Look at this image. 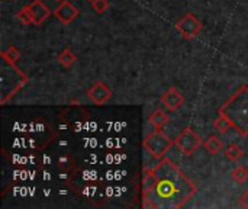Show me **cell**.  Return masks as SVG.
I'll return each instance as SVG.
<instances>
[{
	"label": "cell",
	"instance_id": "9c48e42d",
	"mask_svg": "<svg viewBox=\"0 0 248 209\" xmlns=\"http://www.w3.org/2000/svg\"><path fill=\"white\" fill-rule=\"evenodd\" d=\"M28 7H29L31 16H32V22L36 26L42 25L49 17V15H51L49 7L44 1H41V0H32V3L28 4Z\"/></svg>",
	"mask_w": 248,
	"mask_h": 209
},
{
	"label": "cell",
	"instance_id": "8992f818",
	"mask_svg": "<svg viewBox=\"0 0 248 209\" xmlns=\"http://www.w3.org/2000/svg\"><path fill=\"white\" fill-rule=\"evenodd\" d=\"M87 97L97 106L108 103L112 99V90L103 81H96L87 92Z\"/></svg>",
	"mask_w": 248,
	"mask_h": 209
},
{
	"label": "cell",
	"instance_id": "52a82bcc",
	"mask_svg": "<svg viewBox=\"0 0 248 209\" xmlns=\"http://www.w3.org/2000/svg\"><path fill=\"white\" fill-rule=\"evenodd\" d=\"M78 9L73 4V3H70V1H61L60 4H58V7L54 10V16L62 23V25H70L74 19H77V16H78Z\"/></svg>",
	"mask_w": 248,
	"mask_h": 209
},
{
	"label": "cell",
	"instance_id": "7a4b0ae2",
	"mask_svg": "<svg viewBox=\"0 0 248 209\" xmlns=\"http://www.w3.org/2000/svg\"><path fill=\"white\" fill-rule=\"evenodd\" d=\"M225 116L232 128L243 137H248V84L241 86L218 111Z\"/></svg>",
	"mask_w": 248,
	"mask_h": 209
},
{
	"label": "cell",
	"instance_id": "44dd1931",
	"mask_svg": "<svg viewBox=\"0 0 248 209\" xmlns=\"http://www.w3.org/2000/svg\"><path fill=\"white\" fill-rule=\"evenodd\" d=\"M55 1H62V0H55Z\"/></svg>",
	"mask_w": 248,
	"mask_h": 209
},
{
	"label": "cell",
	"instance_id": "3957f363",
	"mask_svg": "<svg viewBox=\"0 0 248 209\" xmlns=\"http://www.w3.org/2000/svg\"><path fill=\"white\" fill-rule=\"evenodd\" d=\"M173 141L161 131V129H155L154 132H151L145 140H144V150L154 157L155 160H161L164 159V156L169 153V150L173 147Z\"/></svg>",
	"mask_w": 248,
	"mask_h": 209
},
{
	"label": "cell",
	"instance_id": "8fae6325",
	"mask_svg": "<svg viewBox=\"0 0 248 209\" xmlns=\"http://www.w3.org/2000/svg\"><path fill=\"white\" fill-rule=\"evenodd\" d=\"M150 124L155 128V129H161L164 125H167L169 122H170V116L166 113V112H163L161 109H157V111H154L153 113H151V116H150Z\"/></svg>",
	"mask_w": 248,
	"mask_h": 209
},
{
	"label": "cell",
	"instance_id": "d6986e66",
	"mask_svg": "<svg viewBox=\"0 0 248 209\" xmlns=\"http://www.w3.org/2000/svg\"><path fill=\"white\" fill-rule=\"evenodd\" d=\"M90 4H92L93 10H94L97 15L105 13V12L109 9V6H110V3H109L108 0H93V1H90Z\"/></svg>",
	"mask_w": 248,
	"mask_h": 209
},
{
	"label": "cell",
	"instance_id": "5b68a950",
	"mask_svg": "<svg viewBox=\"0 0 248 209\" xmlns=\"http://www.w3.org/2000/svg\"><path fill=\"white\" fill-rule=\"evenodd\" d=\"M176 29L179 31V33L186 38V39H195L203 29L202 22L193 15V13H187L186 16H183L177 23H176Z\"/></svg>",
	"mask_w": 248,
	"mask_h": 209
},
{
	"label": "cell",
	"instance_id": "4fadbf2b",
	"mask_svg": "<svg viewBox=\"0 0 248 209\" xmlns=\"http://www.w3.org/2000/svg\"><path fill=\"white\" fill-rule=\"evenodd\" d=\"M57 60H58V63L62 65V67H65V68H70L74 63H76V55H74V52L73 51H70L68 48H64L60 54H58V57H57Z\"/></svg>",
	"mask_w": 248,
	"mask_h": 209
},
{
	"label": "cell",
	"instance_id": "e0dca14e",
	"mask_svg": "<svg viewBox=\"0 0 248 209\" xmlns=\"http://www.w3.org/2000/svg\"><path fill=\"white\" fill-rule=\"evenodd\" d=\"M0 57L7 60V61H10V63H13V64H16V61L20 58V52H19V49L16 47H9L7 49L1 51Z\"/></svg>",
	"mask_w": 248,
	"mask_h": 209
},
{
	"label": "cell",
	"instance_id": "5bb4252c",
	"mask_svg": "<svg viewBox=\"0 0 248 209\" xmlns=\"http://www.w3.org/2000/svg\"><path fill=\"white\" fill-rule=\"evenodd\" d=\"M231 177H232L237 183H246L248 180V169L246 166H237V167L231 172Z\"/></svg>",
	"mask_w": 248,
	"mask_h": 209
},
{
	"label": "cell",
	"instance_id": "2e32d148",
	"mask_svg": "<svg viewBox=\"0 0 248 209\" xmlns=\"http://www.w3.org/2000/svg\"><path fill=\"white\" fill-rule=\"evenodd\" d=\"M225 156L231 160V161H237L244 156L243 148L238 144H231L227 150H225Z\"/></svg>",
	"mask_w": 248,
	"mask_h": 209
},
{
	"label": "cell",
	"instance_id": "277c9868",
	"mask_svg": "<svg viewBox=\"0 0 248 209\" xmlns=\"http://www.w3.org/2000/svg\"><path fill=\"white\" fill-rule=\"evenodd\" d=\"M203 144L202 138L192 129L186 128L182 131V134L174 140V145L180 150L182 154L185 156H192L198 148H201Z\"/></svg>",
	"mask_w": 248,
	"mask_h": 209
},
{
	"label": "cell",
	"instance_id": "7c38bea8",
	"mask_svg": "<svg viewBox=\"0 0 248 209\" xmlns=\"http://www.w3.org/2000/svg\"><path fill=\"white\" fill-rule=\"evenodd\" d=\"M203 147L206 148V151L209 153V154H212V156H215V154H218L221 150H222V141L217 137V135H211L205 143H203Z\"/></svg>",
	"mask_w": 248,
	"mask_h": 209
},
{
	"label": "cell",
	"instance_id": "6da1fadb",
	"mask_svg": "<svg viewBox=\"0 0 248 209\" xmlns=\"http://www.w3.org/2000/svg\"><path fill=\"white\" fill-rule=\"evenodd\" d=\"M154 170L158 180L153 192L142 196V208H182L196 195L195 183L171 160H158Z\"/></svg>",
	"mask_w": 248,
	"mask_h": 209
},
{
	"label": "cell",
	"instance_id": "ba28073f",
	"mask_svg": "<svg viewBox=\"0 0 248 209\" xmlns=\"http://www.w3.org/2000/svg\"><path fill=\"white\" fill-rule=\"evenodd\" d=\"M161 103L164 105V108L167 111L174 112V111H177L179 108H182L185 105V97L176 87H170L163 93Z\"/></svg>",
	"mask_w": 248,
	"mask_h": 209
},
{
	"label": "cell",
	"instance_id": "7402d4cb",
	"mask_svg": "<svg viewBox=\"0 0 248 209\" xmlns=\"http://www.w3.org/2000/svg\"><path fill=\"white\" fill-rule=\"evenodd\" d=\"M87 1H93V0H87Z\"/></svg>",
	"mask_w": 248,
	"mask_h": 209
},
{
	"label": "cell",
	"instance_id": "9a60e30c",
	"mask_svg": "<svg viewBox=\"0 0 248 209\" xmlns=\"http://www.w3.org/2000/svg\"><path fill=\"white\" fill-rule=\"evenodd\" d=\"M214 128H215L218 132H221V134H227V132L232 128V124H231L225 116L219 115V118H217L215 122H214Z\"/></svg>",
	"mask_w": 248,
	"mask_h": 209
},
{
	"label": "cell",
	"instance_id": "ac0fdd59",
	"mask_svg": "<svg viewBox=\"0 0 248 209\" xmlns=\"http://www.w3.org/2000/svg\"><path fill=\"white\" fill-rule=\"evenodd\" d=\"M17 19H19V22H22L23 25H33L32 16H31V12H29V7H28V6H23V9H20V10L17 12Z\"/></svg>",
	"mask_w": 248,
	"mask_h": 209
},
{
	"label": "cell",
	"instance_id": "30bf717a",
	"mask_svg": "<svg viewBox=\"0 0 248 209\" xmlns=\"http://www.w3.org/2000/svg\"><path fill=\"white\" fill-rule=\"evenodd\" d=\"M157 180H158V177H157V173H155L154 167H153V169L145 167V169H144L142 182H141L142 196H147L150 192H153V189H154V188H155V185H157Z\"/></svg>",
	"mask_w": 248,
	"mask_h": 209
},
{
	"label": "cell",
	"instance_id": "ffe728a7",
	"mask_svg": "<svg viewBox=\"0 0 248 209\" xmlns=\"http://www.w3.org/2000/svg\"><path fill=\"white\" fill-rule=\"evenodd\" d=\"M240 205H241L243 208L248 209V191L241 195V198H240Z\"/></svg>",
	"mask_w": 248,
	"mask_h": 209
}]
</instances>
